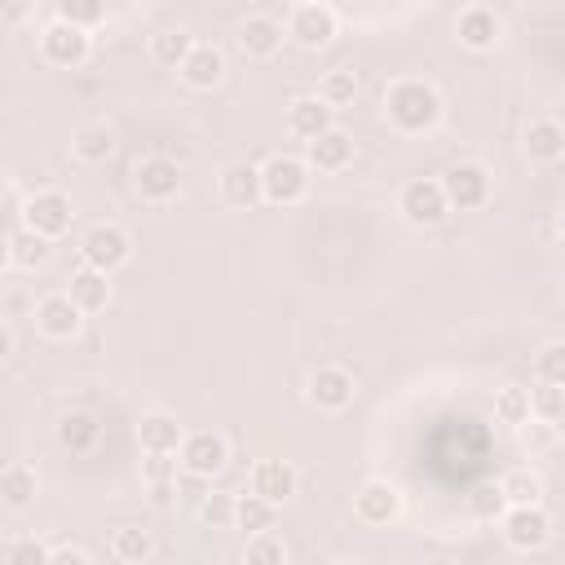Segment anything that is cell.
<instances>
[{"label":"cell","instance_id":"cell-4","mask_svg":"<svg viewBox=\"0 0 565 565\" xmlns=\"http://www.w3.org/2000/svg\"><path fill=\"white\" fill-rule=\"evenodd\" d=\"M79 252H84V265L88 269H119L128 260V234L119 225H93L84 238H79Z\"/></svg>","mask_w":565,"mask_h":565},{"label":"cell","instance_id":"cell-18","mask_svg":"<svg viewBox=\"0 0 565 565\" xmlns=\"http://www.w3.org/2000/svg\"><path fill=\"white\" fill-rule=\"evenodd\" d=\"M252 494H260V499H269V503L278 508L282 499L296 494V472H291L282 459H265V463H256V472H252Z\"/></svg>","mask_w":565,"mask_h":565},{"label":"cell","instance_id":"cell-2","mask_svg":"<svg viewBox=\"0 0 565 565\" xmlns=\"http://www.w3.org/2000/svg\"><path fill=\"white\" fill-rule=\"evenodd\" d=\"M260 185L269 203H300L309 190V168L291 154H274L260 163Z\"/></svg>","mask_w":565,"mask_h":565},{"label":"cell","instance_id":"cell-37","mask_svg":"<svg viewBox=\"0 0 565 565\" xmlns=\"http://www.w3.org/2000/svg\"><path fill=\"white\" fill-rule=\"evenodd\" d=\"M494 415H499L503 424H525V419H530V393H525V388H499Z\"/></svg>","mask_w":565,"mask_h":565},{"label":"cell","instance_id":"cell-31","mask_svg":"<svg viewBox=\"0 0 565 565\" xmlns=\"http://www.w3.org/2000/svg\"><path fill=\"white\" fill-rule=\"evenodd\" d=\"M110 552H115L124 565H141V561L154 552V539H150L146 530H137V525H119V530L110 534Z\"/></svg>","mask_w":565,"mask_h":565},{"label":"cell","instance_id":"cell-23","mask_svg":"<svg viewBox=\"0 0 565 565\" xmlns=\"http://www.w3.org/2000/svg\"><path fill=\"white\" fill-rule=\"evenodd\" d=\"M44 260H49V238L35 234V230H26V225H13V230H9V265L35 269V265H44Z\"/></svg>","mask_w":565,"mask_h":565},{"label":"cell","instance_id":"cell-46","mask_svg":"<svg viewBox=\"0 0 565 565\" xmlns=\"http://www.w3.org/2000/svg\"><path fill=\"white\" fill-rule=\"evenodd\" d=\"M335 565H362V561H335Z\"/></svg>","mask_w":565,"mask_h":565},{"label":"cell","instance_id":"cell-15","mask_svg":"<svg viewBox=\"0 0 565 565\" xmlns=\"http://www.w3.org/2000/svg\"><path fill=\"white\" fill-rule=\"evenodd\" d=\"M309 402L322 406V411H344V406L353 402V375L340 371V366L313 371V380H309Z\"/></svg>","mask_w":565,"mask_h":565},{"label":"cell","instance_id":"cell-42","mask_svg":"<svg viewBox=\"0 0 565 565\" xmlns=\"http://www.w3.org/2000/svg\"><path fill=\"white\" fill-rule=\"evenodd\" d=\"M199 512H203V521H207L212 530L234 525V499H230V494H207V499L199 503Z\"/></svg>","mask_w":565,"mask_h":565},{"label":"cell","instance_id":"cell-19","mask_svg":"<svg viewBox=\"0 0 565 565\" xmlns=\"http://www.w3.org/2000/svg\"><path fill=\"white\" fill-rule=\"evenodd\" d=\"M238 44H243L247 57H269V53H278V44H282V26H278L274 18H265V13H256V18H247V22L238 26Z\"/></svg>","mask_w":565,"mask_h":565},{"label":"cell","instance_id":"cell-25","mask_svg":"<svg viewBox=\"0 0 565 565\" xmlns=\"http://www.w3.org/2000/svg\"><path fill=\"white\" fill-rule=\"evenodd\" d=\"M525 150H530V159H543V163L561 159L565 154V128L556 119H534L525 128Z\"/></svg>","mask_w":565,"mask_h":565},{"label":"cell","instance_id":"cell-30","mask_svg":"<svg viewBox=\"0 0 565 565\" xmlns=\"http://www.w3.org/2000/svg\"><path fill=\"white\" fill-rule=\"evenodd\" d=\"M110 150H115V132H110L106 124H84V128L75 132V154H79L84 163H106Z\"/></svg>","mask_w":565,"mask_h":565},{"label":"cell","instance_id":"cell-6","mask_svg":"<svg viewBox=\"0 0 565 565\" xmlns=\"http://www.w3.org/2000/svg\"><path fill=\"white\" fill-rule=\"evenodd\" d=\"M547 534H552V516L543 512V503H539V508H508V512H503V539H508L512 547L534 552V547L547 543Z\"/></svg>","mask_w":565,"mask_h":565},{"label":"cell","instance_id":"cell-28","mask_svg":"<svg viewBox=\"0 0 565 565\" xmlns=\"http://www.w3.org/2000/svg\"><path fill=\"white\" fill-rule=\"evenodd\" d=\"M499 490H503L508 508H539V499H543V481H539L534 472H525V468H512V472L499 481Z\"/></svg>","mask_w":565,"mask_h":565},{"label":"cell","instance_id":"cell-35","mask_svg":"<svg viewBox=\"0 0 565 565\" xmlns=\"http://www.w3.org/2000/svg\"><path fill=\"white\" fill-rule=\"evenodd\" d=\"M353 93H358L353 71H331V75H322V84H318V97H322L331 110H335V106H349Z\"/></svg>","mask_w":565,"mask_h":565},{"label":"cell","instance_id":"cell-9","mask_svg":"<svg viewBox=\"0 0 565 565\" xmlns=\"http://www.w3.org/2000/svg\"><path fill=\"white\" fill-rule=\"evenodd\" d=\"M402 212H406L411 225H437V221L450 212L441 181H411V185L402 190Z\"/></svg>","mask_w":565,"mask_h":565},{"label":"cell","instance_id":"cell-17","mask_svg":"<svg viewBox=\"0 0 565 565\" xmlns=\"http://www.w3.org/2000/svg\"><path fill=\"white\" fill-rule=\"evenodd\" d=\"M353 508H358V516H362V521L384 525V521H393V516H397L402 499H397V490H393L388 481H366V486L353 494Z\"/></svg>","mask_w":565,"mask_h":565},{"label":"cell","instance_id":"cell-21","mask_svg":"<svg viewBox=\"0 0 565 565\" xmlns=\"http://www.w3.org/2000/svg\"><path fill=\"white\" fill-rule=\"evenodd\" d=\"M305 150H309V163H313V168L335 172V168H344V163H349V154H353V137H349V132H340V128H331V132H322L318 141H309Z\"/></svg>","mask_w":565,"mask_h":565},{"label":"cell","instance_id":"cell-26","mask_svg":"<svg viewBox=\"0 0 565 565\" xmlns=\"http://www.w3.org/2000/svg\"><path fill=\"white\" fill-rule=\"evenodd\" d=\"M97 433H102V424H97L93 415H84V411H71V415L57 424V441H62L66 450H93V446H97Z\"/></svg>","mask_w":565,"mask_h":565},{"label":"cell","instance_id":"cell-16","mask_svg":"<svg viewBox=\"0 0 565 565\" xmlns=\"http://www.w3.org/2000/svg\"><path fill=\"white\" fill-rule=\"evenodd\" d=\"M221 194L230 207H252L256 199H265V185H260V168L252 163H230L221 172Z\"/></svg>","mask_w":565,"mask_h":565},{"label":"cell","instance_id":"cell-3","mask_svg":"<svg viewBox=\"0 0 565 565\" xmlns=\"http://www.w3.org/2000/svg\"><path fill=\"white\" fill-rule=\"evenodd\" d=\"M22 225L44 234V238H57L71 230V199L62 190H44V194H31L26 207H22Z\"/></svg>","mask_w":565,"mask_h":565},{"label":"cell","instance_id":"cell-5","mask_svg":"<svg viewBox=\"0 0 565 565\" xmlns=\"http://www.w3.org/2000/svg\"><path fill=\"white\" fill-rule=\"evenodd\" d=\"M441 190H446V203L468 212V207H481L486 194H490V177L481 163H455L446 177H441Z\"/></svg>","mask_w":565,"mask_h":565},{"label":"cell","instance_id":"cell-12","mask_svg":"<svg viewBox=\"0 0 565 565\" xmlns=\"http://www.w3.org/2000/svg\"><path fill=\"white\" fill-rule=\"evenodd\" d=\"M137 437H141L146 455H177V450L185 446V433H181L177 415H168V411H150V415H141Z\"/></svg>","mask_w":565,"mask_h":565},{"label":"cell","instance_id":"cell-8","mask_svg":"<svg viewBox=\"0 0 565 565\" xmlns=\"http://www.w3.org/2000/svg\"><path fill=\"white\" fill-rule=\"evenodd\" d=\"M40 49L53 66H79L88 57V31H79L71 22H49L40 35Z\"/></svg>","mask_w":565,"mask_h":565},{"label":"cell","instance_id":"cell-7","mask_svg":"<svg viewBox=\"0 0 565 565\" xmlns=\"http://www.w3.org/2000/svg\"><path fill=\"white\" fill-rule=\"evenodd\" d=\"M225 459H230V450H225V437H216V433H190L181 446V468L203 481L216 477L225 468Z\"/></svg>","mask_w":565,"mask_h":565},{"label":"cell","instance_id":"cell-13","mask_svg":"<svg viewBox=\"0 0 565 565\" xmlns=\"http://www.w3.org/2000/svg\"><path fill=\"white\" fill-rule=\"evenodd\" d=\"M287 128H291L296 137H305V141H318L322 132L335 128V110H331L322 97H296L291 110H287Z\"/></svg>","mask_w":565,"mask_h":565},{"label":"cell","instance_id":"cell-34","mask_svg":"<svg viewBox=\"0 0 565 565\" xmlns=\"http://www.w3.org/2000/svg\"><path fill=\"white\" fill-rule=\"evenodd\" d=\"M243 561H247V565H287V547H282V539H274V534L265 530V534H252V539H247Z\"/></svg>","mask_w":565,"mask_h":565},{"label":"cell","instance_id":"cell-39","mask_svg":"<svg viewBox=\"0 0 565 565\" xmlns=\"http://www.w3.org/2000/svg\"><path fill=\"white\" fill-rule=\"evenodd\" d=\"M539 380L565 388V340L543 344V353H539Z\"/></svg>","mask_w":565,"mask_h":565},{"label":"cell","instance_id":"cell-11","mask_svg":"<svg viewBox=\"0 0 565 565\" xmlns=\"http://www.w3.org/2000/svg\"><path fill=\"white\" fill-rule=\"evenodd\" d=\"M79 313H84V309H79L66 291L44 296V300L35 305V322H40V331L53 335V340H71V335L79 331Z\"/></svg>","mask_w":565,"mask_h":565},{"label":"cell","instance_id":"cell-36","mask_svg":"<svg viewBox=\"0 0 565 565\" xmlns=\"http://www.w3.org/2000/svg\"><path fill=\"white\" fill-rule=\"evenodd\" d=\"M102 18H106V13H102L97 0H62V4H57V22H71V26H79V31L97 26Z\"/></svg>","mask_w":565,"mask_h":565},{"label":"cell","instance_id":"cell-40","mask_svg":"<svg viewBox=\"0 0 565 565\" xmlns=\"http://www.w3.org/2000/svg\"><path fill=\"white\" fill-rule=\"evenodd\" d=\"M49 547L40 539H13L9 552H4V565H49Z\"/></svg>","mask_w":565,"mask_h":565},{"label":"cell","instance_id":"cell-10","mask_svg":"<svg viewBox=\"0 0 565 565\" xmlns=\"http://www.w3.org/2000/svg\"><path fill=\"white\" fill-rule=\"evenodd\" d=\"M132 181H137L141 199H150V203H163V199H172V194L181 190V168H177L172 159L154 154V159H141V163H137Z\"/></svg>","mask_w":565,"mask_h":565},{"label":"cell","instance_id":"cell-20","mask_svg":"<svg viewBox=\"0 0 565 565\" xmlns=\"http://www.w3.org/2000/svg\"><path fill=\"white\" fill-rule=\"evenodd\" d=\"M181 75H185L190 88H212V84H221V75H225V57H221V49H212V44H194V53L185 57Z\"/></svg>","mask_w":565,"mask_h":565},{"label":"cell","instance_id":"cell-24","mask_svg":"<svg viewBox=\"0 0 565 565\" xmlns=\"http://www.w3.org/2000/svg\"><path fill=\"white\" fill-rule=\"evenodd\" d=\"M84 313H93V309H102L106 300H110V282H106V274L102 269H75L71 274V291H66Z\"/></svg>","mask_w":565,"mask_h":565},{"label":"cell","instance_id":"cell-44","mask_svg":"<svg viewBox=\"0 0 565 565\" xmlns=\"http://www.w3.org/2000/svg\"><path fill=\"white\" fill-rule=\"evenodd\" d=\"M428 565H455V561H441V556H437V561H428Z\"/></svg>","mask_w":565,"mask_h":565},{"label":"cell","instance_id":"cell-29","mask_svg":"<svg viewBox=\"0 0 565 565\" xmlns=\"http://www.w3.org/2000/svg\"><path fill=\"white\" fill-rule=\"evenodd\" d=\"M234 525L247 534H265L274 525V503L260 494H238L234 499Z\"/></svg>","mask_w":565,"mask_h":565},{"label":"cell","instance_id":"cell-14","mask_svg":"<svg viewBox=\"0 0 565 565\" xmlns=\"http://www.w3.org/2000/svg\"><path fill=\"white\" fill-rule=\"evenodd\" d=\"M291 35H296L305 49H322V44L335 35V9H327V4H296V13H291Z\"/></svg>","mask_w":565,"mask_h":565},{"label":"cell","instance_id":"cell-41","mask_svg":"<svg viewBox=\"0 0 565 565\" xmlns=\"http://www.w3.org/2000/svg\"><path fill=\"white\" fill-rule=\"evenodd\" d=\"M468 508H472V516L490 521V516H503L508 499H503V490H499V486H481V490H472V494H468Z\"/></svg>","mask_w":565,"mask_h":565},{"label":"cell","instance_id":"cell-33","mask_svg":"<svg viewBox=\"0 0 565 565\" xmlns=\"http://www.w3.org/2000/svg\"><path fill=\"white\" fill-rule=\"evenodd\" d=\"M146 481H150V494H154L159 508L172 503V490H177V459L150 455V459H146Z\"/></svg>","mask_w":565,"mask_h":565},{"label":"cell","instance_id":"cell-22","mask_svg":"<svg viewBox=\"0 0 565 565\" xmlns=\"http://www.w3.org/2000/svg\"><path fill=\"white\" fill-rule=\"evenodd\" d=\"M459 40L468 44V49H490L494 44V35H499V18L486 9V4H472V9H463L459 13Z\"/></svg>","mask_w":565,"mask_h":565},{"label":"cell","instance_id":"cell-43","mask_svg":"<svg viewBox=\"0 0 565 565\" xmlns=\"http://www.w3.org/2000/svg\"><path fill=\"white\" fill-rule=\"evenodd\" d=\"M49 565H88V556H84L79 547H57V552L49 556Z\"/></svg>","mask_w":565,"mask_h":565},{"label":"cell","instance_id":"cell-32","mask_svg":"<svg viewBox=\"0 0 565 565\" xmlns=\"http://www.w3.org/2000/svg\"><path fill=\"white\" fill-rule=\"evenodd\" d=\"M150 53H154V62H163V66H185V57L194 53V40L185 35V31H159L154 40H150Z\"/></svg>","mask_w":565,"mask_h":565},{"label":"cell","instance_id":"cell-1","mask_svg":"<svg viewBox=\"0 0 565 565\" xmlns=\"http://www.w3.org/2000/svg\"><path fill=\"white\" fill-rule=\"evenodd\" d=\"M384 110H388V119H393L402 132H424V128L437 124L441 97H437V88L424 84V79H397V84L384 93Z\"/></svg>","mask_w":565,"mask_h":565},{"label":"cell","instance_id":"cell-45","mask_svg":"<svg viewBox=\"0 0 565 565\" xmlns=\"http://www.w3.org/2000/svg\"><path fill=\"white\" fill-rule=\"evenodd\" d=\"M556 225H561V234H565V212H561V221H556Z\"/></svg>","mask_w":565,"mask_h":565},{"label":"cell","instance_id":"cell-27","mask_svg":"<svg viewBox=\"0 0 565 565\" xmlns=\"http://www.w3.org/2000/svg\"><path fill=\"white\" fill-rule=\"evenodd\" d=\"M0 494H4V508L9 512H22L35 499V472L22 468V463H9L4 477H0Z\"/></svg>","mask_w":565,"mask_h":565},{"label":"cell","instance_id":"cell-38","mask_svg":"<svg viewBox=\"0 0 565 565\" xmlns=\"http://www.w3.org/2000/svg\"><path fill=\"white\" fill-rule=\"evenodd\" d=\"M530 411H539L543 419H561L565 415V388L539 380V388H530Z\"/></svg>","mask_w":565,"mask_h":565}]
</instances>
